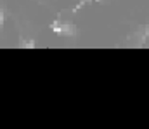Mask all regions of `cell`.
<instances>
[{"label": "cell", "instance_id": "6da1fadb", "mask_svg": "<svg viewBox=\"0 0 149 129\" xmlns=\"http://www.w3.org/2000/svg\"><path fill=\"white\" fill-rule=\"evenodd\" d=\"M2 12H3V11L0 9V30H2V23H3V16H2Z\"/></svg>", "mask_w": 149, "mask_h": 129}]
</instances>
